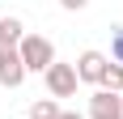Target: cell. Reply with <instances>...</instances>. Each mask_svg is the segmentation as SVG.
<instances>
[{
	"mask_svg": "<svg viewBox=\"0 0 123 119\" xmlns=\"http://www.w3.org/2000/svg\"><path fill=\"white\" fill-rule=\"evenodd\" d=\"M25 77H30V72H25L17 47H0V85H4V89H17Z\"/></svg>",
	"mask_w": 123,
	"mask_h": 119,
	"instance_id": "277c9868",
	"label": "cell"
},
{
	"mask_svg": "<svg viewBox=\"0 0 123 119\" xmlns=\"http://www.w3.org/2000/svg\"><path fill=\"white\" fill-rule=\"evenodd\" d=\"M21 38H25L21 17H0V47H17Z\"/></svg>",
	"mask_w": 123,
	"mask_h": 119,
	"instance_id": "8992f818",
	"label": "cell"
},
{
	"mask_svg": "<svg viewBox=\"0 0 123 119\" xmlns=\"http://www.w3.org/2000/svg\"><path fill=\"white\" fill-rule=\"evenodd\" d=\"M111 64H123V26L115 30V38H111Z\"/></svg>",
	"mask_w": 123,
	"mask_h": 119,
	"instance_id": "9c48e42d",
	"label": "cell"
},
{
	"mask_svg": "<svg viewBox=\"0 0 123 119\" xmlns=\"http://www.w3.org/2000/svg\"><path fill=\"white\" fill-rule=\"evenodd\" d=\"M43 81H47V94L51 98H72L76 94V68L72 64H60V60H55V64L43 72Z\"/></svg>",
	"mask_w": 123,
	"mask_h": 119,
	"instance_id": "7a4b0ae2",
	"label": "cell"
},
{
	"mask_svg": "<svg viewBox=\"0 0 123 119\" xmlns=\"http://www.w3.org/2000/svg\"><path fill=\"white\" fill-rule=\"evenodd\" d=\"M60 119H85V115H76V111H60Z\"/></svg>",
	"mask_w": 123,
	"mask_h": 119,
	"instance_id": "8fae6325",
	"label": "cell"
},
{
	"mask_svg": "<svg viewBox=\"0 0 123 119\" xmlns=\"http://www.w3.org/2000/svg\"><path fill=\"white\" fill-rule=\"evenodd\" d=\"M30 119H60V102H55V98H38V102H30Z\"/></svg>",
	"mask_w": 123,
	"mask_h": 119,
	"instance_id": "52a82bcc",
	"label": "cell"
},
{
	"mask_svg": "<svg viewBox=\"0 0 123 119\" xmlns=\"http://www.w3.org/2000/svg\"><path fill=\"white\" fill-rule=\"evenodd\" d=\"M85 4H89V0H60V9H68V13H81Z\"/></svg>",
	"mask_w": 123,
	"mask_h": 119,
	"instance_id": "30bf717a",
	"label": "cell"
},
{
	"mask_svg": "<svg viewBox=\"0 0 123 119\" xmlns=\"http://www.w3.org/2000/svg\"><path fill=\"white\" fill-rule=\"evenodd\" d=\"M17 55H21L25 72H47L51 64H55V43L43 34H25L21 43H17Z\"/></svg>",
	"mask_w": 123,
	"mask_h": 119,
	"instance_id": "6da1fadb",
	"label": "cell"
},
{
	"mask_svg": "<svg viewBox=\"0 0 123 119\" xmlns=\"http://www.w3.org/2000/svg\"><path fill=\"white\" fill-rule=\"evenodd\" d=\"M106 64L111 60L102 55V51H81L76 55V81H85V85H102V72H106Z\"/></svg>",
	"mask_w": 123,
	"mask_h": 119,
	"instance_id": "5b68a950",
	"label": "cell"
},
{
	"mask_svg": "<svg viewBox=\"0 0 123 119\" xmlns=\"http://www.w3.org/2000/svg\"><path fill=\"white\" fill-rule=\"evenodd\" d=\"M98 89H111V94H123V64H106Z\"/></svg>",
	"mask_w": 123,
	"mask_h": 119,
	"instance_id": "ba28073f",
	"label": "cell"
},
{
	"mask_svg": "<svg viewBox=\"0 0 123 119\" xmlns=\"http://www.w3.org/2000/svg\"><path fill=\"white\" fill-rule=\"evenodd\" d=\"M89 119H123V94L93 89L89 94Z\"/></svg>",
	"mask_w": 123,
	"mask_h": 119,
	"instance_id": "3957f363",
	"label": "cell"
}]
</instances>
